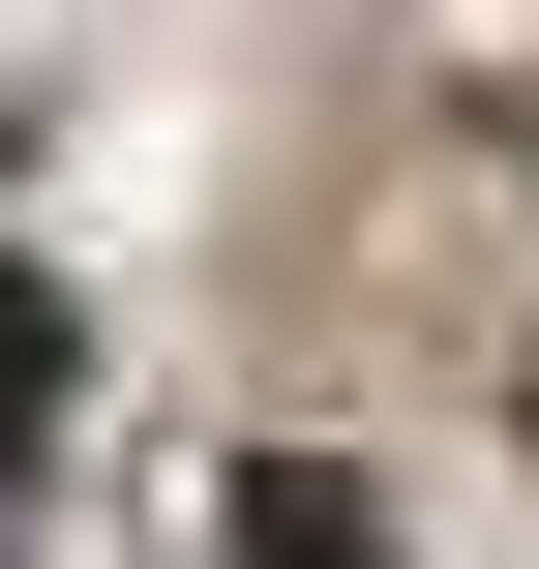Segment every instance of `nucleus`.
Segmentation results:
<instances>
[{
    "instance_id": "obj_3",
    "label": "nucleus",
    "mask_w": 539,
    "mask_h": 569,
    "mask_svg": "<svg viewBox=\"0 0 539 569\" xmlns=\"http://www.w3.org/2000/svg\"><path fill=\"white\" fill-rule=\"evenodd\" d=\"M510 420H539V360H510Z\"/></svg>"
},
{
    "instance_id": "obj_1",
    "label": "nucleus",
    "mask_w": 539,
    "mask_h": 569,
    "mask_svg": "<svg viewBox=\"0 0 539 569\" xmlns=\"http://www.w3.org/2000/svg\"><path fill=\"white\" fill-rule=\"evenodd\" d=\"M210 569H390V510H360L330 450H240V510H210Z\"/></svg>"
},
{
    "instance_id": "obj_2",
    "label": "nucleus",
    "mask_w": 539,
    "mask_h": 569,
    "mask_svg": "<svg viewBox=\"0 0 539 569\" xmlns=\"http://www.w3.org/2000/svg\"><path fill=\"white\" fill-rule=\"evenodd\" d=\"M60 390H90V330H60V270H0V569H30V450H60Z\"/></svg>"
}]
</instances>
